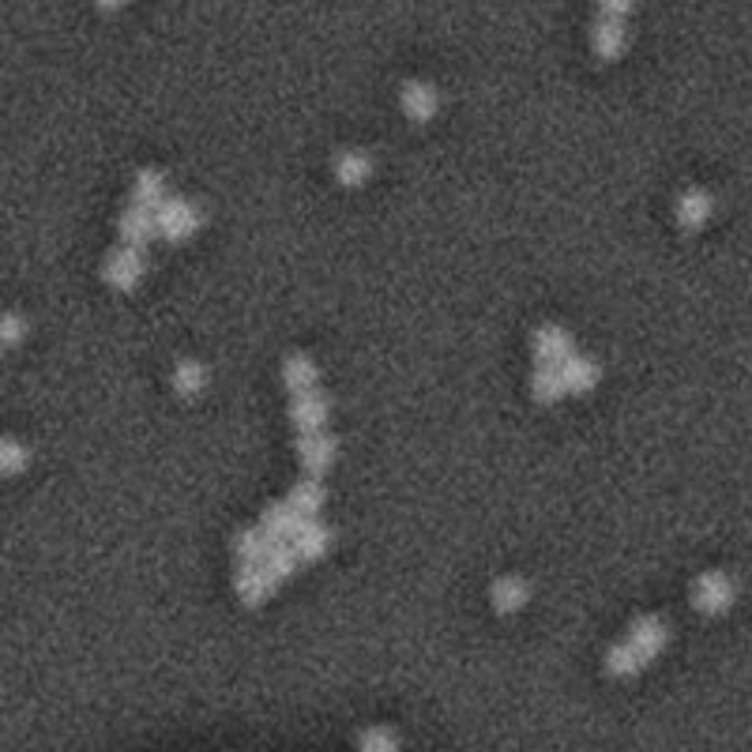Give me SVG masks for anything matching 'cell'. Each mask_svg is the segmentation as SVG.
I'll return each mask as SVG.
<instances>
[{
	"instance_id": "6da1fadb",
	"label": "cell",
	"mask_w": 752,
	"mask_h": 752,
	"mask_svg": "<svg viewBox=\"0 0 752 752\" xmlns=\"http://www.w3.org/2000/svg\"><path fill=\"white\" fill-rule=\"evenodd\" d=\"M689 598H692V610H700L704 617H722V613L737 602V583L730 580L726 572L711 568V572H700V576H696Z\"/></svg>"
},
{
	"instance_id": "7a4b0ae2",
	"label": "cell",
	"mask_w": 752,
	"mask_h": 752,
	"mask_svg": "<svg viewBox=\"0 0 752 752\" xmlns=\"http://www.w3.org/2000/svg\"><path fill=\"white\" fill-rule=\"evenodd\" d=\"M155 222H158V237H166L170 245H185L188 237H196V230L204 226V215L185 196H170L155 211Z\"/></svg>"
},
{
	"instance_id": "3957f363",
	"label": "cell",
	"mask_w": 752,
	"mask_h": 752,
	"mask_svg": "<svg viewBox=\"0 0 752 752\" xmlns=\"http://www.w3.org/2000/svg\"><path fill=\"white\" fill-rule=\"evenodd\" d=\"M143 275H147V252H140V249L117 245V249H110L106 260H102V282L113 286V290H121V294L136 290Z\"/></svg>"
},
{
	"instance_id": "277c9868",
	"label": "cell",
	"mask_w": 752,
	"mask_h": 752,
	"mask_svg": "<svg viewBox=\"0 0 752 752\" xmlns=\"http://www.w3.org/2000/svg\"><path fill=\"white\" fill-rule=\"evenodd\" d=\"M628 647L640 655V662L647 666V662H655L666 647H670V625L658 617V613H643V617H636L632 625H628Z\"/></svg>"
},
{
	"instance_id": "5b68a950",
	"label": "cell",
	"mask_w": 752,
	"mask_h": 752,
	"mask_svg": "<svg viewBox=\"0 0 752 752\" xmlns=\"http://www.w3.org/2000/svg\"><path fill=\"white\" fill-rule=\"evenodd\" d=\"M290 422H294V429H298L301 437H309V433H324L328 429V418H331V395L320 392V388H313V392H301L290 399Z\"/></svg>"
},
{
	"instance_id": "8992f818",
	"label": "cell",
	"mask_w": 752,
	"mask_h": 752,
	"mask_svg": "<svg viewBox=\"0 0 752 752\" xmlns=\"http://www.w3.org/2000/svg\"><path fill=\"white\" fill-rule=\"evenodd\" d=\"M399 110H403V117H407L410 125H429L440 113L437 87L425 83V79H407V83L399 87Z\"/></svg>"
},
{
	"instance_id": "52a82bcc",
	"label": "cell",
	"mask_w": 752,
	"mask_h": 752,
	"mask_svg": "<svg viewBox=\"0 0 752 752\" xmlns=\"http://www.w3.org/2000/svg\"><path fill=\"white\" fill-rule=\"evenodd\" d=\"M298 459H301V467H305V478H320V482H324V474H328V470L335 467V459H339V440L331 437V433L298 437Z\"/></svg>"
},
{
	"instance_id": "ba28073f",
	"label": "cell",
	"mask_w": 752,
	"mask_h": 752,
	"mask_svg": "<svg viewBox=\"0 0 752 752\" xmlns=\"http://www.w3.org/2000/svg\"><path fill=\"white\" fill-rule=\"evenodd\" d=\"M275 591H279V583L267 576L264 564H241V568H237L234 595L241 598V606L260 610L264 602H271V598H275Z\"/></svg>"
},
{
	"instance_id": "9c48e42d",
	"label": "cell",
	"mask_w": 752,
	"mask_h": 752,
	"mask_svg": "<svg viewBox=\"0 0 752 752\" xmlns=\"http://www.w3.org/2000/svg\"><path fill=\"white\" fill-rule=\"evenodd\" d=\"M531 350L538 365H564V361L576 354V339H572V331L561 328V324H542V328L534 331Z\"/></svg>"
},
{
	"instance_id": "30bf717a",
	"label": "cell",
	"mask_w": 752,
	"mask_h": 752,
	"mask_svg": "<svg viewBox=\"0 0 752 752\" xmlns=\"http://www.w3.org/2000/svg\"><path fill=\"white\" fill-rule=\"evenodd\" d=\"M711 211H715V200H711L707 188H685L674 204V219L685 234H696V230H704L707 226Z\"/></svg>"
},
{
	"instance_id": "8fae6325",
	"label": "cell",
	"mask_w": 752,
	"mask_h": 752,
	"mask_svg": "<svg viewBox=\"0 0 752 752\" xmlns=\"http://www.w3.org/2000/svg\"><path fill=\"white\" fill-rule=\"evenodd\" d=\"M290 546H294L301 564H316L331 553V546H335V531H331L328 523H320V519H305V527H301V534L290 542Z\"/></svg>"
},
{
	"instance_id": "7c38bea8",
	"label": "cell",
	"mask_w": 752,
	"mask_h": 752,
	"mask_svg": "<svg viewBox=\"0 0 752 752\" xmlns=\"http://www.w3.org/2000/svg\"><path fill=\"white\" fill-rule=\"evenodd\" d=\"M117 234H121V245L125 249H147L151 241L158 237V222L155 211H143V207H128L125 215L117 219Z\"/></svg>"
},
{
	"instance_id": "4fadbf2b",
	"label": "cell",
	"mask_w": 752,
	"mask_h": 752,
	"mask_svg": "<svg viewBox=\"0 0 752 752\" xmlns=\"http://www.w3.org/2000/svg\"><path fill=\"white\" fill-rule=\"evenodd\" d=\"M591 49H595L598 61H621L628 49V27L617 19H595L591 27Z\"/></svg>"
},
{
	"instance_id": "5bb4252c",
	"label": "cell",
	"mask_w": 752,
	"mask_h": 752,
	"mask_svg": "<svg viewBox=\"0 0 752 752\" xmlns=\"http://www.w3.org/2000/svg\"><path fill=\"white\" fill-rule=\"evenodd\" d=\"M602 380V365L595 358H583V354H572V358L561 365V384L564 395H587L598 388Z\"/></svg>"
},
{
	"instance_id": "9a60e30c",
	"label": "cell",
	"mask_w": 752,
	"mask_h": 752,
	"mask_svg": "<svg viewBox=\"0 0 752 752\" xmlns=\"http://www.w3.org/2000/svg\"><path fill=\"white\" fill-rule=\"evenodd\" d=\"M331 173H335V181L343 188H361L369 185V177H373V158L365 155V151H358V147H346V151L335 155Z\"/></svg>"
},
{
	"instance_id": "2e32d148",
	"label": "cell",
	"mask_w": 752,
	"mask_h": 752,
	"mask_svg": "<svg viewBox=\"0 0 752 752\" xmlns=\"http://www.w3.org/2000/svg\"><path fill=\"white\" fill-rule=\"evenodd\" d=\"M531 602V583L523 576H501L489 583V606L497 613H519Z\"/></svg>"
},
{
	"instance_id": "e0dca14e",
	"label": "cell",
	"mask_w": 752,
	"mask_h": 752,
	"mask_svg": "<svg viewBox=\"0 0 752 752\" xmlns=\"http://www.w3.org/2000/svg\"><path fill=\"white\" fill-rule=\"evenodd\" d=\"M260 527H264V534L271 538V542H294L301 534V527H305V516L301 512H294L286 501L271 504L264 516H260Z\"/></svg>"
},
{
	"instance_id": "ac0fdd59",
	"label": "cell",
	"mask_w": 752,
	"mask_h": 752,
	"mask_svg": "<svg viewBox=\"0 0 752 752\" xmlns=\"http://www.w3.org/2000/svg\"><path fill=\"white\" fill-rule=\"evenodd\" d=\"M320 384V365L309 354H286L282 358V388L290 395L313 392Z\"/></svg>"
},
{
	"instance_id": "d6986e66",
	"label": "cell",
	"mask_w": 752,
	"mask_h": 752,
	"mask_svg": "<svg viewBox=\"0 0 752 752\" xmlns=\"http://www.w3.org/2000/svg\"><path fill=\"white\" fill-rule=\"evenodd\" d=\"M170 200V188H166V177L162 170H140L136 181H132V207H143V211H158V207Z\"/></svg>"
},
{
	"instance_id": "ffe728a7",
	"label": "cell",
	"mask_w": 752,
	"mask_h": 752,
	"mask_svg": "<svg viewBox=\"0 0 752 752\" xmlns=\"http://www.w3.org/2000/svg\"><path fill=\"white\" fill-rule=\"evenodd\" d=\"M286 504H290L294 512H301L305 519H316V516H320V508L328 504V489H324V482H320V478H301V482H294V486H290Z\"/></svg>"
},
{
	"instance_id": "44dd1931",
	"label": "cell",
	"mask_w": 752,
	"mask_h": 752,
	"mask_svg": "<svg viewBox=\"0 0 752 752\" xmlns=\"http://www.w3.org/2000/svg\"><path fill=\"white\" fill-rule=\"evenodd\" d=\"M207 380H211V373H207L204 361H196V358L177 361V369H173V376H170L173 392L181 395V399H192V395H200L207 388Z\"/></svg>"
},
{
	"instance_id": "7402d4cb",
	"label": "cell",
	"mask_w": 752,
	"mask_h": 752,
	"mask_svg": "<svg viewBox=\"0 0 752 752\" xmlns=\"http://www.w3.org/2000/svg\"><path fill=\"white\" fill-rule=\"evenodd\" d=\"M267 549H271V538L264 534V527H245V531H237V538H234L237 568H241V564H260L267 557Z\"/></svg>"
},
{
	"instance_id": "603a6c76",
	"label": "cell",
	"mask_w": 752,
	"mask_h": 752,
	"mask_svg": "<svg viewBox=\"0 0 752 752\" xmlns=\"http://www.w3.org/2000/svg\"><path fill=\"white\" fill-rule=\"evenodd\" d=\"M260 564H264L267 576H271L275 583L290 580V576L301 568L298 553H294V546H290V542H271V549H267V557Z\"/></svg>"
},
{
	"instance_id": "cb8c5ba5",
	"label": "cell",
	"mask_w": 752,
	"mask_h": 752,
	"mask_svg": "<svg viewBox=\"0 0 752 752\" xmlns=\"http://www.w3.org/2000/svg\"><path fill=\"white\" fill-rule=\"evenodd\" d=\"M643 670L640 655L628 647V640H617L606 647V674L617 677V681H625V677H636Z\"/></svg>"
},
{
	"instance_id": "d4e9b609",
	"label": "cell",
	"mask_w": 752,
	"mask_h": 752,
	"mask_svg": "<svg viewBox=\"0 0 752 752\" xmlns=\"http://www.w3.org/2000/svg\"><path fill=\"white\" fill-rule=\"evenodd\" d=\"M531 395L538 399V403H557V399H564L561 365H534V373H531Z\"/></svg>"
},
{
	"instance_id": "484cf974",
	"label": "cell",
	"mask_w": 752,
	"mask_h": 752,
	"mask_svg": "<svg viewBox=\"0 0 752 752\" xmlns=\"http://www.w3.org/2000/svg\"><path fill=\"white\" fill-rule=\"evenodd\" d=\"M358 752H403V737L392 726H365L358 734Z\"/></svg>"
},
{
	"instance_id": "4316f807",
	"label": "cell",
	"mask_w": 752,
	"mask_h": 752,
	"mask_svg": "<svg viewBox=\"0 0 752 752\" xmlns=\"http://www.w3.org/2000/svg\"><path fill=\"white\" fill-rule=\"evenodd\" d=\"M31 467V448L19 440L0 437V474H23Z\"/></svg>"
},
{
	"instance_id": "83f0119b",
	"label": "cell",
	"mask_w": 752,
	"mask_h": 752,
	"mask_svg": "<svg viewBox=\"0 0 752 752\" xmlns=\"http://www.w3.org/2000/svg\"><path fill=\"white\" fill-rule=\"evenodd\" d=\"M27 316L23 313H0V350H12L27 339Z\"/></svg>"
},
{
	"instance_id": "f1b7e54d",
	"label": "cell",
	"mask_w": 752,
	"mask_h": 752,
	"mask_svg": "<svg viewBox=\"0 0 752 752\" xmlns=\"http://www.w3.org/2000/svg\"><path fill=\"white\" fill-rule=\"evenodd\" d=\"M628 12H632V4H628V0H606V4L598 8V16H602V19H617V23H625Z\"/></svg>"
}]
</instances>
